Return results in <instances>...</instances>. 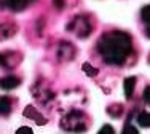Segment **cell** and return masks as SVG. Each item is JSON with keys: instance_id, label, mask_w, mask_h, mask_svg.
<instances>
[{"instance_id": "1", "label": "cell", "mask_w": 150, "mask_h": 134, "mask_svg": "<svg viewBox=\"0 0 150 134\" xmlns=\"http://www.w3.org/2000/svg\"><path fill=\"white\" fill-rule=\"evenodd\" d=\"M19 123H21V126H18V128H13V131L18 133V134H21V133H35V129H37V128H34V126L26 125L24 121H19Z\"/></svg>"}, {"instance_id": "2", "label": "cell", "mask_w": 150, "mask_h": 134, "mask_svg": "<svg viewBox=\"0 0 150 134\" xmlns=\"http://www.w3.org/2000/svg\"><path fill=\"white\" fill-rule=\"evenodd\" d=\"M139 121H141V125L149 126V125H150V115H147V114L141 115V117H139Z\"/></svg>"}, {"instance_id": "3", "label": "cell", "mask_w": 150, "mask_h": 134, "mask_svg": "<svg viewBox=\"0 0 150 134\" xmlns=\"http://www.w3.org/2000/svg\"><path fill=\"white\" fill-rule=\"evenodd\" d=\"M145 101L150 104V88H147V90H145Z\"/></svg>"}]
</instances>
